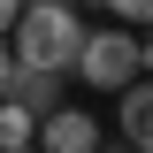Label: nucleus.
<instances>
[{
	"mask_svg": "<svg viewBox=\"0 0 153 153\" xmlns=\"http://www.w3.org/2000/svg\"><path fill=\"white\" fill-rule=\"evenodd\" d=\"M76 46H84V16H76V0H23V16L8 23V54L31 61V69H61V76H69Z\"/></svg>",
	"mask_w": 153,
	"mask_h": 153,
	"instance_id": "1",
	"label": "nucleus"
},
{
	"mask_svg": "<svg viewBox=\"0 0 153 153\" xmlns=\"http://www.w3.org/2000/svg\"><path fill=\"white\" fill-rule=\"evenodd\" d=\"M69 76L92 84V92H123L130 76H146V61H138V31H130V23H84V46H76Z\"/></svg>",
	"mask_w": 153,
	"mask_h": 153,
	"instance_id": "2",
	"label": "nucleus"
},
{
	"mask_svg": "<svg viewBox=\"0 0 153 153\" xmlns=\"http://www.w3.org/2000/svg\"><path fill=\"white\" fill-rule=\"evenodd\" d=\"M100 138H107V123H100L92 107H69V100H61V107L38 115V138L31 146L38 153H100Z\"/></svg>",
	"mask_w": 153,
	"mask_h": 153,
	"instance_id": "3",
	"label": "nucleus"
},
{
	"mask_svg": "<svg viewBox=\"0 0 153 153\" xmlns=\"http://www.w3.org/2000/svg\"><path fill=\"white\" fill-rule=\"evenodd\" d=\"M115 138L138 153H153V76H130L115 92Z\"/></svg>",
	"mask_w": 153,
	"mask_h": 153,
	"instance_id": "4",
	"label": "nucleus"
},
{
	"mask_svg": "<svg viewBox=\"0 0 153 153\" xmlns=\"http://www.w3.org/2000/svg\"><path fill=\"white\" fill-rule=\"evenodd\" d=\"M8 100H16V107H31V115H46V107H61V100H69V76H61V69H31V61H16Z\"/></svg>",
	"mask_w": 153,
	"mask_h": 153,
	"instance_id": "5",
	"label": "nucleus"
},
{
	"mask_svg": "<svg viewBox=\"0 0 153 153\" xmlns=\"http://www.w3.org/2000/svg\"><path fill=\"white\" fill-rule=\"evenodd\" d=\"M31 138H38V115L16 107V100H0V153L8 146H31Z\"/></svg>",
	"mask_w": 153,
	"mask_h": 153,
	"instance_id": "6",
	"label": "nucleus"
},
{
	"mask_svg": "<svg viewBox=\"0 0 153 153\" xmlns=\"http://www.w3.org/2000/svg\"><path fill=\"white\" fill-rule=\"evenodd\" d=\"M100 8H107L115 23H130V31H138V23H153V0H100Z\"/></svg>",
	"mask_w": 153,
	"mask_h": 153,
	"instance_id": "7",
	"label": "nucleus"
},
{
	"mask_svg": "<svg viewBox=\"0 0 153 153\" xmlns=\"http://www.w3.org/2000/svg\"><path fill=\"white\" fill-rule=\"evenodd\" d=\"M138 61H146V76H153V23H138Z\"/></svg>",
	"mask_w": 153,
	"mask_h": 153,
	"instance_id": "8",
	"label": "nucleus"
},
{
	"mask_svg": "<svg viewBox=\"0 0 153 153\" xmlns=\"http://www.w3.org/2000/svg\"><path fill=\"white\" fill-rule=\"evenodd\" d=\"M8 76H16V54H8V38H0V100H8Z\"/></svg>",
	"mask_w": 153,
	"mask_h": 153,
	"instance_id": "9",
	"label": "nucleus"
},
{
	"mask_svg": "<svg viewBox=\"0 0 153 153\" xmlns=\"http://www.w3.org/2000/svg\"><path fill=\"white\" fill-rule=\"evenodd\" d=\"M23 16V0H0V38H8V23Z\"/></svg>",
	"mask_w": 153,
	"mask_h": 153,
	"instance_id": "10",
	"label": "nucleus"
},
{
	"mask_svg": "<svg viewBox=\"0 0 153 153\" xmlns=\"http://www.w3.org/2000/svg\"><path fill=\"white\" fill-rule=\"evenodd\" d=\"M100 153H138V146H123V138H100Z\"/></svg>",
	"mask_w": 153,
	"mask_h": 153,
	"instance_id": "11",
	"label": "nucleus"
},
{
	"mask_svg": "<svg viewBox=\"0 0 153 153\" xmlns=\"http://www.w3.org/2000/svg\"><path fill=\"white\" fill-rule=\"evenodd\" d=\"M8 153H38V146H8Z\"/></svg>",
	"mask_w": 153,
	"mask_h": 153,
	"instance_id": "12",
	"label": "nucleus"
}]
</instances>
